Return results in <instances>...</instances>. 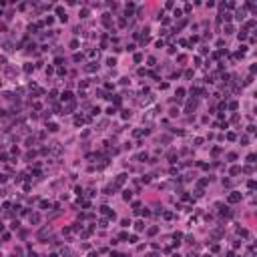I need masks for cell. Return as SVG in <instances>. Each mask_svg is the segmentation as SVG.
Returning a JSON list of instances; mask_svg holds the SVG:
<instances>
[{
	"mask_svg": "<svg viewBox=\"0 0 257 257\" xmlns=\"http://www.w3.org/2000/svg\"><path fill=\"white\" fill-rule=\"evenodd\" d=\"M177 113H179L177 109H171V111H169V115H171V117H177Z\"/></svg>",
	"mask_w": 257,
	"mask_h": 257,
	"instance_id": "39",
	"label": "cell"
},
{
	"mask_svg": "<svg viewBox=\"0 0 257 257\" xmlns=\"http://www.w3.org/2000/svg\"><path fill=\"white\" fill-rule=\"evenodd\" d=\"M139 161H147V153H141V155H139Z\"/></svg>",
	"mask_w": 257,
	"mask_h": 257,
	"instance_id": "41",
	"label": "cell"
},
{
	"mask_svg": "<svg viewBox=\"0 0 257 257\" xmlns=\"http://www.w3.org/2000/svg\"><path fill=\"white\" fill-rule=\"evenodd\" d=\"M157 231H159V229H157V227H151V229H149V231H147V233H149V235H155V233H157Z\"/></svg>",
	"mask_w": 257,
	"mask_h": 257,
	"instance_id": "30",
	"label": "cell"
},
{
	"mask_svg": "<svg viewBox=\"0 0 257 257\" xmlns=\"http://www.w3.org/2000/svg\"><path fill=\"white\" fill-rule=\"evenodd\" d=\"M229 109H231V111H235V109H237V102H235V100H233V102H229Z\"/></svg>",
	"mask_w": 257,
	"mask_h": 257,
	"instance_id": "36",
	"label": "cell"
},
{
	"mask_svg": "<svg viewBox=\"0 0 257 257\" xmlns=\"http://www.w3.org/2000/svg\"><path fill=\"white\" fill-rule=\"evenodd\" d=\"M119 239H123V241H127V239H129V235H127V233H120V235H119Z\"/></svg>",
	"mask_w": 257,
	"mask_h": 257,
	"instance_id": "38",
	"label": "cell"
},
{
	"mask_svg": "<svg viewBox=\"0 0 257 257\" xmlns=\"http://www.w3.org/2000/svg\"><path fill=\"white\" fill-rule=\"evenodd\" d=\"M131 117V111H123V119H129Z\"/></svg>",
	"mask_w": 257,
	"mask_h": 257,
	"instance_id": "40",
	"label": "cell"
},
{
	"mask_svg": "<svg viewBox=\"0 0 257 257\" xmlns=\"http://www.w3.org/2000/svg\"><path fill=\"white\" fill-rule=\"evenodd\" d=\"M247 38V30H241L239 32V40H245Z\"/></svg>",
	"mask_w": 257,
	"mask_h": 257,
	"instance_id": "17",
	"label": "cell"
},
{
	"mask_svg": "<svg viewBox=\"0 0 257 257\" xmlns=\"http://www.w3.org/2000/svg\"><path fill=\"white\" fill-rule=\"evenodd\" d=\"M147 62H149V66H155V62H157V60H155V58H153V56H151V58H149V60H147Z\"/></svg>",
	"mask_w": 257,
	"mask_h": 257,
	"instance_id": "31",
	"label": "cell"
},
{
	"mask_svg": "<svg viewBox=\"0 0 257 257\" xmlns=\"http://www.w3.org/2000/svg\"><path fill=\"white\" fill-rule=\"evenodd\" d=\"M120 225H123V227H129L131 221H129V219H123V221H120Z\"/></svg>",
	"mask_w": 257,
	"mask_h": 257,
	"instance_id": "28",
	"label": "cell"
},
{
	"mask_svg": "<svg viewBox=\"0 0 257 257\" xmlns=\"http://www.w3.org/2000/svg\"><path fill=\"white\" fill-rule=\"evenodd\" d=\"M207 183H209V179H201V181H199V185H201V187H205Z\"/></svg>",
	"mask_w": 257,
	"mask_h": 257,
	"instance_id": "35",
	"label": "cell"
},
{
	"mask_svg": "<svg viewBox=\"0 0 257 257\" xmlns=\"http://www.w3.org/2000/svg\"><path fill=\"white\" fill-rule=\"evenodd\" d=\"M149 257H159V253H149Z\"/></svg>",
	"mask_w": 257,
	"mask_h": 257,
	"instance_id": "42",
	"label": "cell"
},
{
	"mask_svg": "<svg viewBox=\"0 0 257 257\" xmlns=\"http://www.w3.org/2000/svg\"><path fill=\"white\" fill-rule=\"evenodd\" d=\"M80 60H82V54L77 52V54H74V62H80Z\"/></svg>",
	"mask_w": 257,
	"mask_h": 257,
	"instance_id": "25",
	"label": "cell"
},
{
	"mask_svg": "<svg viewBox=\"0 0 257 257\" xmlns=\"http://www.w3.org/2000/svg\"><path fill=\"white\" fill-rule=\"evenodd\" d=\"M233 30H235V28H233L231 24H227V26H225V34H231V32H233Z\"/></svg>",
	"mask_w": 257,
	"mask_h": 257,
	"instance_id": "16",
	"label": "cell"
},
{
	"mask_svg": "<svg viewBox=\"0 0 257 257\" xmlns=\"http://www.w3.org/2000/svg\"><path fill=\"white\" fill-rule=\"evenodd\" d=\"M2 229H4V225H2V223H0V231H2Z\"/></svg>",
	"mask_w": 257,
	"mask_h": 257,
	"instance_id": "44",
	"label": "cell"
},
{
	"mask_svg": "<svg viewBox=\"0 0 257 257\" xmlns=\"http://www.w3.org/2000/svg\"><path fill=\"white\" fill-rule=\"evenodd\" d=\"M125 179H127V175H119V177H117V183H115V185H117V187H120V185L125 183Z\"/></svg>",
	"mask_w": 257,
	"mask_h": 257,
	"instance_id": "6",
	"label": "cell"
},
{
	"mask_svg": "<svg viewBox=\"0 0 257 257\" xmlns=\"http://www.w3.org/2000/svg\"><path fill=\"white\" fill-rule=\"evenodd\" d=\"M88 257H99V253H90V255H88Z\"/></svg>",
	"mask_w": 257,
	"mask_h": 257,
	"instance_id": "43",
	"label": "cell"
},
{
	"mask_svg": "<svg viewBox=\"0 0 257 257\" xmlns=\"http://www.w3.org/2000/svg\"><path fill=\"white\" fill-rule=\"evenodd\" d=\"M32 70H34V66H32V64H30V62H28V64L24 66V72H32Z\"/></svg>",
	"mask_w": 257,
	"mask_h": 257,
	"instance_id": "19",
	"label": "cell"
},
{
	"mask_svg": "<svg viewBox=\"0 0 257 257\" xmlns=\"http://www.w3.org/2000/svg\"><path fill=\"white\" fill-rule=\"evenodd\" d=\"M82 123H84V119H82V117H74V125H77V127L82 125Z\"/></svg>",
	"mask_w": 257,
	"mask_h": 257,
	"instance_id": "13",
	"label": "cell"
},
{
	"mask_svg": "<svg viewBox=\"0 0 257 257\" xmlns=\"http://www.w3.org/2000/svg\"><path fill=\"white\" fill-rule=\"evenodd\" d=\"M97 66H99V64H97V62H88V64H86V66H84V68H86V70H88V72H93V70H97Z\"/></svg>",
	"mask_w": 257,
	"mask_h": 257,
	"instance_id": "7",
	"label": "cell"
},
{
	"mask_svg": "<svg viewBox=\"0 0 257 257\" xmlns=\"http://www.w3.org/2000/svg\"><path fill=\"white\" fill-rule=\"evenodd\" d=\"M195 107H197V102H195V100H189V102H187V113H193Z\"/></svg>",
	"mask_w": 257,
	"mask_h": 257,
	"instance_id": "4",
	"label": "cell"
},
{
	"mask_svg": "<svg viewBox=\"0 0 257 257\" xmlns=\"http://www.w3.org/2000/svg\"><path fill=\"white\" fill-rule=\"evenodd\" d=\"M48 233H50V229H46V227H44V229H40V231H38V239H46V235H48Z\"/></svg>",
	"mask_w": 257,
	"mask_h": 257,
	"instance_id": "3",
	"label": "cell"
},
{
	"mask_svg": "<svg viewBox=\"0 0 257 257\" xmlns=\"http://www.w3.org/2000/svg\"><path fill=\"white\" fill-rule=\"evenodd\" d=\"M70 48H79V40H72L70 42Z\"/></svg>",
	"mask_w": 257,
	"mask_h": 257,
	"instance_id": "32",
	"label": "cell"
},
{
	"mask_svg": "<svg viewBox=\"0 0 257 257\" xmlns=\"http://www.w3.org/2000/svg\"><path fill=\"white\" fill-rule=\"evenodd\" d=\"M115 113H117L115 107H109V109H107V115H115Z\"/></svg>",
	"mask_w": 257,
	"mask_h": 257,
	"instance_id": "24",
	"label": "cell"
},
{
	"mask_svg": "<svg viewBox=\"0 0 257 257\" xmlns=\"http://www.w3.org/2000/svg\"><path fill=\"white\" fill-rule=\"evenodd\" d=\"M237 201H241V193H231L229 195V203H237Z\"/></svg>",
	"mask_w": 257,
	"mask_h": 257,
	"instance_id": "1",
	"label": "cell"
},
{
	"mask_svg": "<svg viewBox=\"0 0 257 257\" xmlns=\"http://www.w3.org/2000/svg\"><path fill=\"white\" fill-rule=\"evenodd\" d=\"M107 64H109V66H115V64H117V60H115V58H109V60H107Z\"/></svg>",
	"mask_w": 257,
	"mask_h": 257,
	"instance_id": "26",
	"label": "cell"
},
{
	"mask_svg": "<svg viewBox=\"0 0 257 257\" xmlns=\"http://www.w3.org/2000/svg\"><path fill=\"white\" fill-rule=\"evenodd\" d=\"M227 159H229V161H235V159H237V155H235V153H229V155H227Z\"/></svg>",
	"mask_w": 257,
	"mask_h": 257,
	"instance_id": "34",
	"label": "cell"
},
{
	"mask_svg": "<svg viewBox=\"0 0 257 257\" xmlns=\"http://www.w3.org/2000/svg\"><path fill=\"white\" fill-rule=\"evenodd\" d=\"M102 22L104 26H111V14H102Z\"/></svg>",
	"mask_w": 257,
	"mask_h": 257,
	"instance_id": "9",
	"label": "cell"
},
{
	"mask_svg": "<svg viewBox=\"0 0 257 257\" xmlns=\"http://www.w3.org/2000/svg\"><path fill=\"white\" fill-rule=\"evenodd\" d=\"M239 173H241L239 167H231V175H239Z\"/></svg>",
	"mask_w": 257,
	"mask_h": 257,
	"instance_id": "21",
	"label": "cell"
},
{
	"mask_svg": "<svg viewBox=\"0 0 257 257\" xmlns=\"http://www.w3.org/2000/svg\"><path fill=\"white\" fill-rule=\"evenodd\" d=\"M219 16H221V20H227V22L231 20V14H227V12H221Z\"/></svg>",
	"mask_w": 257,
	"mask_h": 257,
	"instance_id": "12",
	"label": "cell"
},
{
	"mask_svg": "<svg viewBox=\"0 0 257 257\" xmlns=\"http://www.w3.org/2000/svg\"><path fill=\"white\" fill-rule=\"evenodd\" d=\"M173 257H181V255H179V253H177V255H173Z\"/></svg>",
	"mask_w": 257,
	"mask_h": 257,
	"instance_id": "45",
	"label": "cell"
},
{
	"mask_svg": "<svg viewBox=\"0 0 257 257\" xmlns=\"http://www.w3.org/2000/svg\"><path fill=\"white\" fill-rule=\"evenodd\" d=\"M175 159H177V155H175V153H169V161H171V163H175Z\"/></svg>",
	"mask_w": 257,
	"mask_h": 257,
	"instance_id": "33",
	"label": "cell"
},
{
	"mask_svg": "<svg viewBox=\"0 0 257 257\" xmlns=\"http://www.w3.org/2000/svg\"><path fill=\"white\" fill-rule=\"evenodd\" d=\"M48 131H52V133H56V131H58V125H54V123H50V125H48Z\"/></svg>",
	"mask_w": 257,
	"mask_h": 257,
	"instance_id": "18",
	"label": "cell"
},
{
	"mask_svg": "<svg viewBox=\"0 0 257 257\" xmlns=\"http://www.w3.org/2000/svg\"><path fill=\"white\" fill-rule=\"evenodd\" d=\"M56 14H58V18H60V20H66V14H64V10L60 8V6L56 8Z\"/></svg>",
	"mask_w": 257,
	"mask_h": 257,
	"instance_id": "5",
	"label": "cell"
},
{
	"mask_svg": "<svg viewBox=\"0 0 257 257\" xmlns=\"http://www.w3.org/2000/svg\"><path fill=\"white\" fill-rule=\"evenodd\" d=\"M40 207H42V209H48L50 203H48V201H40Z\"/></svg>",
	"mask_w": 257,
	"mask_h": 257,
	"instance_id": "22",
	"label": "cell"
},
{
	"mask_svg": "<svg viewBox=\"0 0 257 257\" xmlns=\"http://www.w3.org/2000/svg\"><path fill=\"white\" fill-rule=\"evenodd\" d=\"M183 95H185V90H183V88H177V100L183 97Z\"/></svg>",
	"mask_w": 257,
	"mask_h": 257,
	"instance_id": "20",
	"label": "cell"
},
{
	"mask_svg": "<svg viewBox=\"0 0 257 257\" xmlns=\"http://www.w3.org/2000/svg\"><path fill=\"white\" fill-rule=\"evenodd\" d=\"M177 60H179L181 64H183V62H187V56H185V54H179V56H177Z\"/></svg>",
	"mask_w": 257,
	"mask_h": 257,
	"instance_id": "15",
	"label": "cell"
},
{
	"mask_svg": "<svg viewBox=\"0 0 257 257\" xmlns=\"http://www.w3.org/2000/svg\"><path fill=\"white\" fill-rule=\"evenodd\" d=\"M123 197H125V199H127V201H129V199H131V197H133V193H131V191H125V195H123Z\"/></svg>",
	"mask_w": 257,
	"mask_h": 257,
	"instance_id": "27",
	"label": "cell"
},
{
	"mask_svg": "<svg viewBox=\"0 0 257 257\" xmlns=\"http://www.w3.org/2000/svg\"><path fill=\"white\" fill-rule=\"evenodd\" d=\"M28 219H30V223H34V225H36V223H40V215H38V213H30V217H28Z\"/></svg>",
	"mask_w": 257,
	"mask_h": 257,
	"instance_id": "2",
	"label": "cell"
},
{
	"mask_svg": "<svg viewBox=\"0 0 257 257\" xmlns=\"http://www.w3.org/2000/svg\"><path fill=\"white\" fill-rule=\"evenodd\" d=\"M245 14H247V12H245V8L237 10V20H243V18H245Z\"/></svg>",
	"mask_w": 257,
	"mask_h": 257,
	"instance_id": "8",
	"label": "cell"
},
{
	"mask_svg": "<svg viewBox=\"0 0 257 257\" xmlns=\"http://www.w3.org/2000/svg\"><path fill=\"white\" fill-rule=\"evenodd\" d=\"M237 233H239V235H241V237H247V231H245V229H239V231H237Z\"/></svg>",
	"mask_w": 257,
	"mask_h": 257,
	"instance_id": "37",
	"label": "cell"
},
{
	"mask_svg": "<svg viewBox=\"0 0 257 257\" xmlns=\"http://www.w3.org/2000/svg\"><path fill=\"white\" fill-rule=\"evenodd\" d=\"M62 100H66V102H70V100H72V95L68 93V90H64V93H62Z\"/></svg>",
	"mask_w": 257,
	"mask_h": 257,
	"instance_id": "10",
	"label": "cell"
},
{
	"mask_svg": "<svg viewBox=\"0 0 257 257\" xmlns=\"http://www.w3.org/2000/svg\"><path fill=\"white\" fill-rule=\"evenodd\" d=\"M135 229H137V231H143V229H145V221H137V223H135Z\"/></svg>",
	"mask_w": 257,
	"mask_h": 257,
	"instance_id": "11",
	"label": "cell"
},
{
	"mask_svg": "<svg viewBox=\"0 0 257 257\" xmlns=\"http://www.w3.org/2000/svg\"><path fill=\"white\" fill-rule=\"evenodd\" d=\"M137 241H139L137 235H131V237H129V243H137Z\"/></svg>",
	"mask_w": 257,
	"mask_h": 257,
	"instance_id": "23",
	"label": "cell"
},
{
	"mask_svg": "<svg viewBox=\"0 0 257 257\" xmlns=\"http://www.w3.org/2000/svg\"><path fill=\"white\" fill-rule=\"evenodd\" d=\"M72 109H74V102H68V104H66V107H64V113H70Z\"/></svg>",
	"mask_w": 257,
	"mask_h": 257,
	"instance_id": "14",
	"label": "cell"
},
{
	"mask_svg": "<svg viewBox=\"0 0 257 257\" xmlns=\"http://www.w3.org/2000/svg\"><path fill=\"white\" fill-rule=\"evenodd\" d=\"M227 139H229V141H235L237 137H235V133H227Z\"/></svg>",
	"mask_w": 257,
	"mask_h": 257,
	"instance_id": "29",
	"label": "cell"
}]
</instances>
